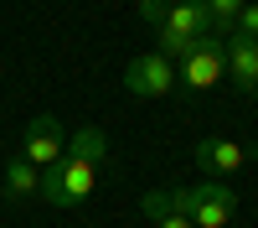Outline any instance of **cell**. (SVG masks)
Listing matches in <instances>:
<instances>
[{
	"instance_id": "5",
	"label": "cell",
	"mask_w": 258,
	"mask_h": 228,
	"mask_svg": "<svg viewBox=\"0 0 258 228\" xmlns=\"http://www.w3.org/2000/svg\"><path fill=\"white\" fill-rule=\"evenodd\" d=\"M191 156H197V166L212 171V176H238L248 161H258V140L253 145H238V140H217V135H212V140H197Z\"/></svg>"
},
{
	"instance_id": "7",
	"label": "cell",
	"mask_w": 258,
	"mask_h": 228,
	"mask_svg": "<svg viewBox=\"0 0 258 228\" xmlns=\"http://www.w3.org/2000/svg\"><path fill=\"white\" fill-rule=\"evenodd\" d=\"M222 52H227V78H232V88L253 99V94H258V41L232 36V41H222Z\"/></svg>"
},
{
	"instance_id": "4",
	"label": "cell",
	"mask_w": 258,
	"mask_h": 228,
	"mask_svg": "<svg viewBox=\"0 0 258 228\" xmlns=\"http://www.w3.org/2000/svg\"><path fill=\"white\" fill-rule=\"evenodd\" d=\"M68 151V135H62V124L52 114H36L26 124V135H21V161H31L36 171H52L57 156Z\"/></svg>"
},
{
	"instance_id": "1",
	"label": "cell",
	"mask_w": 258,
	"mask_h": 228,
	"mask_svg": "<svg viewBox=\"0 0 258 228\" xmlns=\"http://www.w3.org/2000/svg\"><path fill=\"white\" fill-rule=\"evenodd\" d=\"M176 213L191 218L197 228H227L238 213V192L227 181H202V187H181L176 192Z\"/></svg>"
},
{
	"instance_id": "13",
	"label": "cell",
	"mask_w": 258,
	"mask_h": 228,
	"mask_svg": "<svg viewBox=\"0 0 258 228\" xmlns=\"http://www.w3.org/2000/svg\"><path fill=\"white\" fill-rule=\"evenodd\" d=\"M170 6H176V0H140V16L160 31V26H165V16H170Z\"/></svg>"
},
{
	"instance_id": "8",
	"label": "cell",
	"mask_w": 258,
	"mask_h": 228,
	"mask_svg": "<svg viewBox=\"0 0 258 228\" xmlns=\"http://www.w3.org/2000/svg\"><path fill=\"white\" fill-rule=\"evenodd\" d=\"M165 26L181 31V36H212V11H207V0H176L170 16H165Z\"/></svg>"
},
{
	"instance_id": "14",
	"label": "cell",
	"mask_w": 258,
	"mask_h": 228,
	"mask_svg": "<svg viewBox=\"0 0 258 228\" xmlns=\"http://www.w3.org/2000/svg\"><path fill=\"white\" fill-rule=\"evenodd\" d=\"M238 36L258 41V0H253V6H243V16H238Z\"/></svg>"
},
{
	"instance_id": "12",
	"label": "cell",
	"mask_w": 258,
	"mask_h": 228,
	"mask_svg": "<svg viewBox=\"0 0 258 228\" xmlns=\"http://www.w3.org/2000/svg\"><path fill=\"white\" fill-rule=\"evenodd\" d=\"M145 213L150 218H176V192H145Z\"/></svg>"
},
{
	"instance_id": "11",
	"label": "cell",
	"mask_w": 258,
	"mask_h": 228,
	"mask_svg": "<svg viewBox=\"0 0 258 228\" xmlns=\"http://www.w3.org/2000/svg\"><path fill=\"white\" fill-rule=\"evenodd\" d=\"M243 6H248V0H207V11H212V36H222L227 26H238Z\"/></svg>"
},
{
	"instance_id": "10",
	"label": "cell",
	"mask_w": 258,
	"mask_h": 228,
	"mask_svg": "<svg viewBox=\"0 0 258 228\" xmlns=\"http://www.w3.org/2000/svg\"><path fill=\"white\" fill-rule=\"evenodd\" d=\"M68 151H73V161H88V166H98L103 156H109V135H103L98 124H83V130L68 140Z\"/></svg>"
},
{
	"instance_id": "15",
	"label": "cell",
	"mask_w": 258,
	"mask_h": 228,
	"mask_svg": "<svg viewBox=\"0 0 258 228\" xmlns=\"http://www.w3.org/2000/svg\"><path fill=\"white\" fill-rule=\"evenodd\" d=\"M155 228H197V223H191V218H181V213H176V218H160Z\"/></svg>"
},
{
	"instance_id": "3",
	"label": "cell",
	"mask_w": 258,
	"mask_h": 228,
	"mask_svg": "<svg viewBox=\"0 0 258 228\" xmlns=\"http://www.w3.org/2000/svg\"><path fill=\"white\" fill-rule=\"evenodd\" d=\"M222 73H227V52H222V36H202L197 47L186 52V68H181L186 88H191V94H207V88H217V83H222Z\"/></svg>"
},
{
	"instance_id": "9",
	"label": "cell",
	"mask_w": 258,
	"mask_h": 228,
	"mask_svg": "<svg viewBox=\"0 0 258 228\" xmlns=\"http://www.w3.org/2000/svg\"><path fill=\"white\" fill-rule=\"evenodd\" d=\"M0 192H6V197H36L41 192V171H36V166L31 161H11L6 166V171H0Z\"/></svg>"
},
{
	"instance_id": "6",
	"label": "cell",
	"mask_w": 258,
	"mask_h": 228,
	"mask_svg": "<svg viewBox=\"0 0 258 228\" xmlns=\"http://www.w3.org/2000/svg\"><path fill=\"white\" fill-rule=\"evenodd\" d=\"M124 88L140 94V99H165L170 88H176V73H170V62L160 52H145V57H135L124 68Z\"/></svg>"
},
{
	"instance_id": "2",
	"label": "cell",
	"mask_w": 258,
	"mask_h": 228,
	"mask_svg": "<svg viewBox=\"0 0 258 228\" xmlns=\"http://www.w3.org/2000/svg\"><path fill=\"white\" fill-rule=\"evenodd\" d=\"M93 166L88 161H62V166H52V171H41V197H47V202H57V207H78L83 197H88L93 192Z\"/></svg>"
}]
</instances>
